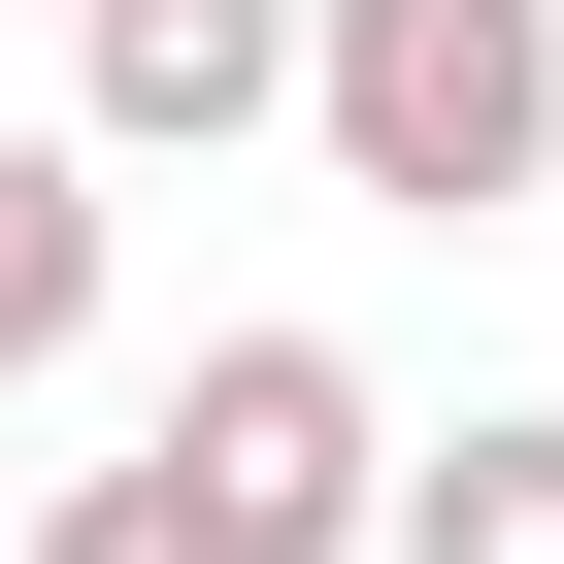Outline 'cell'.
<instances>
[{"label":"cell","instance_id":"cell-6","mask_svg":"<svg viewBox=\"0 0 564 564\" xmlns=\"http://www.w3.org/2000/svg\"><path fill=\"white\" fill-rule=\"evenodd\" d=\"M34 564H100V531H34Z\"/></svg>","mask_w":564,"mask_h":564},{"label":"cell","instance_id":"cell-4","mask_svg":"<svg viewBox=\"0 0 564 564\" xmlns=\"http://www.w3.org/2000/svg\"><path fill=\"white\" fill-rule=\"evenodd\" d=\"M399 564H564V399L432 432V465H399Z\"/></svg>","mask_w":564,"mask_h":564},{"label":"cell","instance_id":"cell-3","mask_svg":"<svg viewBox=\"0 0 564 564\" xmlns=\"http://www.w3.org/2000/svg\"><path fill=\"white\" fill-rule=\"evenodd\" d=\"M265 100H333V0H67V133L100 166H232Z\"/></svg>","mask_w":564,"mask_h":564},{"label":"cell","instance_id":"cell-2","mask_svg":"<svg viewBox=\"0 0 564 564\" xmlns=\"http://www.w3.org/2000/svg\"><path fill=\"white\" fill-rule=\"evenodd\" d=\"M333 199H399V232H498L531 166H564V0H333Z\"/></svg>","mask_w":564,"mask_h":564},{"label":"cell","instance_id":"cell-1","mask_svg":"<svg viewBox=\"0 0 564 564\" xmlns=\"http://www.w3.org/2000/svg\"><path fill=\"white\" fill-rule=\"evenodd\" d=\"M67 531H100V564H399V432H366L333 333H199V399H166Z\"/></svg>","mask_w":564,"mask_h":564},{"label":"cell","instance_id":"cell-5","mask_svg":"<svg viewBox=\"0 0 564 564\" xmlns=\"http://www.w3.org/2000/svg\"><path fill=\"white\" fill-rule=\"evenodd\" d=\"M100 333V133H0V366Z\"/></svg>","mask_w":564,"mask_h":564}]
</instances>
